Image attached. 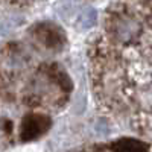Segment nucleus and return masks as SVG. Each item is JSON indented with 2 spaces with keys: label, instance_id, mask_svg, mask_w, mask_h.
Returning a JSON list of instances; mask_svg holds the SVG:
<instances>
[{
  "label": "nucleus",
  "instance_id": "3",
  "mask_svg": "<svg viewBox=\"0 0 152 152\" xmlns=\"http://www.w3.org/2000/svg\"><path fill=\"white\" fill-rule=\"evenodd\" d=\"M111 152H149L148 146L134 138H123L111 146Z\"/></svg>",
  "mask_w": 152,
  "mask_h": 152
},
{
  "label": "nucleus",
  "instance_id": "1",
  "mask_svg": "<svg viewBox=\"0 0 152 152\" xmlns=\"http://www.w3.org/2000/svg\"><path fill=\"white\" fill-rule=\"evenodd\" d=\"M50 126V120L44 116H38V114H31V116L24 117L21 123V140L23 142H29L34 138L40 137L44 134Z\"/></svg>",
  "mask_w": 152,
  "mask_h": 152
},
{
  "label": "nucleus",
  "instance_id": "2",
  "mask_svg": "<svg viewBox=\"0 0 152 152\" xmlns=\"http://www.w3.org/2000/svg\"><path fill=\"white\" fill-rule=\"evenodd\" d=\"M138 31H140L138 23L132 18H128V17L119 18L113 24V35L122 43L131 41L132 38L138 34Z\"/></svg>",
  "mask_w": 152,
  "mask_h": 152
},
{
  "label": "nucleus",
  "instance_id": "4",
  "mask_svg": "<svg viewBox=\"0 0 152 152\" xmlns=\"http://www.w3.org/2000/svg\"><path fill=\"white\" fill-rule=\"evenodd\" d=\"M94 21H96V11L94 9H87L79 17V26L82 29H88L94 24Z\"/></svg>",
  "mask_w": 152,
  "mask_h": 152
}]
</instances>
